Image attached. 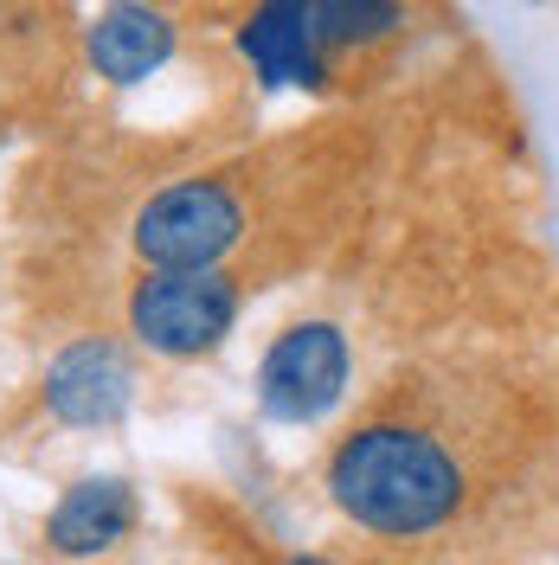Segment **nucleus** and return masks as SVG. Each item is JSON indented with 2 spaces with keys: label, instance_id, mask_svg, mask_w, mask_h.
Segmentation results:
<instances>
[{
  "label": "nucleus",
  "instance_id": "1",
  "mask_svg": "<svg viewBox=\"0 0 559 565\" xmlns=\"http://www.w3.org/2000/svg\"><path fill=\"white\" fill-rule=\"evenodd\" d=\"M328 501L373 540H431L463 514L470 469L424 424H360L328 450Z\"/></svg>",
  "mask_w": 559,
  "mask_h": 565
},
{
  "label": "nucleus",
  "instance_id": "9",
  "mask_svg": "<svg viewBox=\"0 0 559 565\" xmlns=\"http://www.w3.org/2000/svg\"><path fill=\"white\" fill-rule=\"evenodd\" d=\"M405 33V0H315V39L335 58H360L380 52Z\"/></svg>",
  "mask_w": 559,
  "mask_h": 565
},
{
  "label": "nucleus",
  "instance_id": "6",
  "mask_svg": "<svg viewBox=\"0 0 559 565\" xmlns=\"http://www.w3.org/2000/svg\"><path fill=\"white\" fill-rule=\"evenodd\" d=\"M239 58L271 90H321L335 71L315 39V0H257L239 26Z\"/></svg>",
  "mask_w": 559,
  "mask_h": 565
},
{
  "label": "nucleus",
  "instance_id": "4",
  "mask_svg": "<svg viewBox=\"0 0 559 565\" xmlns=\"http://www.w3.org/2000/svg\"><path fill=\"white\" fill-rule=\"evenodd\" d=\"M354 348L335 321H289L257 360V405L271 424H315L348 392Z\"/></svg>",
  "mask_w": 559,
  "mask_h": 565
},
{
  "label": "nucleus",
  "instance_id": "7",
  "mask_svg": "<svg viewBox=\"0 0 559 565\" xmlns=\"http://www.w3.org/2000/svg\"><path fill=\"white\" fill-rule=\"evenodd\" d=\"M136 521H141V501L123 476H84L45 514V553H59V559H97L109 546H123L136 533Z\"/></svg>",
  "mask_w": 559,
  "mask_h": 565
},
{
  "label": "nucleus",
  "instance_id": "8",
  "mask_svg": "<svg viewBox=\"0 0 559 565\" xmlns=\"http://www.w3.org/2000/svg\"><path fill=\"white\" fill-rule=\"evenodd\" d=\"M84 58L109 84H141L175 58V20L148 0H109L84 33Z\"/></svg>",
  "mask_w": 559,
  "mask_h": 565
},
{
  "label": "nucleus",
  "instance_id": "2",
  "mask_svg": "<svg viewBox=\"0 0 559 565\" xmlns=\"http://www.w3.org/2000/svg\"><path fill=\"white\" fill-rule=\"evenodd\" d=\"M245 289L225 270H148L129 289V334L161 360H200L239 328Z\"/></svg>",
  "mask_w": 559,
  "mask_h": 565
},
{
  "label": "nucleus",
  "instance_id": "5",
  "mask_svg": "<svg viewBox=\"0 0 559 565\" xmlns=\"http://www.w3.org/2000/svg\"><path fill=\"white\" fill-rule=\"evenodd\" d=\"M45 412L71 430H109L123 424V412L136 405V366L129 353L104 341V334H84L71 341L52 366H45Z\"/></svg>",
  "mask_w": 559,
  "mask_h": 565
},
{
  "label": "nucleus",
  "instance_id": "10",
  "mask_svg": "<svg viewBox=\"0 0 559 565\" xmlns=\"http://www.w3.org/2000/svg\"><path fill=\"white\" fill-rule=\"evenodd\" d=\"M283 565H341V559H328V553H303V559H283Z\"/></svg>",
  "mask_w": 559,
  "mask_h": 565
},
{
  "label": "nucleus",
  "instance_id": "3",
  "mask_svg": "<svg viewBox=\"0 0 559 565\" xmlns=\"http://www.w3.org/2000/svg\"><path fill=\"white\" fill-rule=\"evenodd\" d=\"M129 238L148 270H219L245 238V200L225 180H175L148 193Z\"/></svg>",
  "mask_w": 559,
  "mask_h": 565
}]
</instances>
